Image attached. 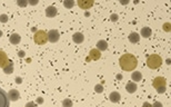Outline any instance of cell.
<instances>
[{
    "label": "cell",
    "mask_w": 171,
    "mask_h": 107,
    "mask_svg": "<svg viewBox=\"0 0 171 107\" xmlns=\"http://www.w3.org/2000/svg\"><path fill=\"white\" fill-rule=\"evenodd\" d=\"M120 67L124 72H133L138 66L137 57L132 54H124L119 59Z\"/></svg>",
    "instance_id": "6da1fadb"
},
{
    "label": "cell",
    "mask_w": 171,
    "mask_h": 107,
    "mask_svg": "<svg viewBox=\"0 0 171 107\" xmlns=\"http://www.w3.org/2000/svg\"><path fill=\"white\" fill-rule=\"evenodd\" d=\"M162 65V58L159 55H151L147 59V66L150 69H157Z\"/></svg>",
    "instance_id": "7a4b0ae2"
},
{
    "label": "cell",
    "mask_w": 171,
    "mask_h": 107,
    "mask_svg": "<svg viewBox=\"0 0 171 107\" xmlns=\"http://www.w3.org/2000/svg\"><path fill=\"white\" fill-rule=\"evenodd\" d=\"M33 41L36 43V45H39V46L46 45V43L48 41L47 33L45 30H38V31H36V34L33 36Z\"/></svg>",
    "instance_id": "3957f363"
},
{
    "label": "cell",
    "mask_w": 171,
    "mask_h": 107,
    "mask_svg": "<svg viewBox=\"0 0 171 107\" xmlns=\"http://www.w3.org/2000/svg\"><path fill=\"white\" fill-rule=\"evenodd\" d=\"M9 104L10 100L8 94L2 88H0V107H9Z\"/></svg>",
    "instance_id": "277c9868"
},
{
    "label": "cell",
    "mask_w": 171,
    "mask_h": 107,
    "mask_svg": "<svg viewBox=\"0 0 171 107\" xmlns=\"http://www.w3.org/2000/svg\"><path fill=\"white\" fill-rule=\"evenodd\" d=\"M48 35V40L50 41V43H57L58 40L60 39V34H59V31L57 29H51L49 33H47Z\"/></svg>",
    "instance_id": "5b68a950"
},
{
    "label": "cell",
    "mask_w": 171,
    "mask_h": 107,
    "mask_svg": "<svg viewBox=\"0 0 171 107\" xmlns=\"http://www.w3.org/2000/svg\"><path fill=\"white\" fill-rule=\"evenodd\" d=\"M166 78L163 77H160V76H158L153 79V82H152V86L154 88H159V87H163V86H166Z\"/></svg>",
    "instance_id": "8992f818"
},
{
    "label": "cell",
    "mask_w": 171,
    "mask_h": 107,
    "mask_svg": "<svg viewBox=\"0 0 171 107\" xmlns=\"http://www.w3.org/2000/svg\"><path fill=\"white\" fill-rule=\"evenodd\" d=\"M78 6L80 7L81 9L88 10L93 6V1L92 0H79L78 1Z\"/></svg>",
    "instance_id": "52a82bcc"
},
{
    "label": "cell",
    "mask_w": 171,
    "mask_h": 107,
    "mask_svg": "<svg viewBox=\"0 0 171 107\" xmlns=\"http://www.w3.org/2000/svg\"><path fill=\"white\" fill-rule=\"evenodd\" d=\"M57 14H58V10L55 6H49V7H47V9H46V16L47 17L53 18Z\"/></svg>",
    "instance_id": "ba28073f"
},
{
    "label": "cell",
    "mask_w": 171,
    "mask_h": 107,
    "mask_svg": "<svg viewBox=\"0 0 171 107\" xmlns=\"http://www.w3.org/2000/svg\"><path fill=\"white\" fill-rule=\"evenodd\" d=\"M8 61H9V59H8L7 54L4 50H0V67L4 68L6 65L8 64Z\"/></svg>",
    "instance_id": "9c48e42d"
},
{
    "label": "cell",
    "mask_w": 171,
    "mask_h": 107,
    "mask_svg": "<svg viewBox=\"0 0 171 107\" xmlns=\"http://www.w3.org/2000/svg\"><path fill=\"white\" fill-rule=\"evenodd\" d=\"M8 97H9V100H12V102H16L20 99V94L17 89H11L8 94Z\"/></svg>",
    "instance_id": "30bf717a"
},
{
    "label": "cell",
    "mask_w": 171,
    "mask_h": 107,
    "mask_svg": "<svg viewBox=\"0 0 171 107\" xmlns=\"http://www.w3.org/2000/svg\"><path fill=\"white\" fill-rule=\"evenodd\" d=\"M100 57H101V53L98 49L97 48L91 49L90 53H89V58L93 59V60H98V59H100Z\"/></svg>",
    "instance_id": "8fae6325"
},
{
    "label": "cell",
    "mask_w": 171,
    "mask_h": 107,
    "mask_svg": "<svg viewBox=\"0 0 171 107\" xmlns=\"http://www.w3.org/2000/svg\"><path fill=\"white\" fill-rule=\"evenodd\" d=\"M72 40H73L76 44H81V43H83V40H85V36L81 34V33H75L73 36H72Z\"/></svg>",
    "instance_id": "7c38bea8"
},
{
    "label": "cell",
    "mask_w": 171,
    "mask_h": 107,
    "mask_svg": "<svg viewBox=\"0 0 171 107\" xmlns=\"http://www.w3.org/2000/svg\"><path fill=\"white\" fill-rule=\"evenodd\" d=\"M109 99L112 103H119L120 102V99H121V95H120V93H118V92H112L109 95Z\"/></svg>",
    "instance_id": "4fadbf2b"
},
{
    "label": "cell",
    "mask_w": 171,
    "mask_h": 107,
    "mask_svg": "<svg viewBox=\"0 0 171 107\" xmlns=\"http://www.w3.org/2000/svg\"><path fill=\"white\" fill-rule=\"evenodd\" d=\"M20 40H21V37H20V35L17 34V33L12 34L11 36H10V38H9V41L12 45H18L20 43Z\"/></svg>",
    "instance_id": "5bb4252c"
},
{
    "label": "cell",
    "mask_w": 171,
    "mask_h": 107,
    "mask_svg": "<svg viewBox=\"0 0 171 107\" xmlns=\"http://www.w3.org/2000/svg\"><path fill=\"white\" fill-rule=\"evenodd\" d=\"M137 84L133 83V82H130V83H128L127 85H126V90L128 93H130V94H133V93L137 90Z\"/></svg>",
    "instance_id": "9a60e30c"
},
{
    "label": "cell",
    "mask_w": 171,
    "mask_h": 107,
    "mask_svg": "<svg viewBox=\"0 0 171 107\" xmlns=\"http://www.w3.org/2000/svg\"><path fill=\"white\" fill-rule=\"evenodd\" d=\"M140 35L142 36L143 38H149V37L152 35L151 28H149V27H143L142 29H141V31H140Z\"/></svg>",
    "instance_id": "2e32d148"
},
{
    "label": "cell",
    "mask_w": 171,
    "mask_h": 107,
    "mask_svg": "<svg viewBox=\"0 0 171 107\" xmlns=\"http://www.w3.org/2000/svg\"><path fill=\"white\" fill-rule=\"evenodd\" d=\"M107 48H108V43H107L106 40H99V41L97 43V49H98L99 51L107 50Z\"/></svg>",
    "instance_id": "e0dca14e"
},
{
    "label": "cell",
    "mask_w": 171,
    "mask_h": 107,
    "mask_svg": "<svg viewBox=\"0 0 171 107\" xmlns=\"http://www.w3.org/2000/svg\"><path fill=\"white\" fill-rule=\"evenodd\" d=\"M139 40H140V36L137 33H131L129 35V41L131 44H137V43H139Z\"/></svg>",
    "instance_id": "ac0fdd59"
},
{
    "label": "cell",
    "mask_w": 171,
    "mask_h": 107,
    "mask_svg": "<svg viewBox=\"0 0 171 107\" xmlns=\"http://www.w3.org/2000/svg\"><path fill=\"white\" fill-rule=\"evenodd\" d=\"M4 72H5V74H7V75L14 73V63H12L11 60H9L8 64L4 67Z\"/></svg>",
    "instance_id": "d6986e66"
},
{
    "label": "cell",
    "mask_w": 171,
    "mask_h": 107,
    "mask_svg": "<svg viewBox=\"0 0 171 107\" xmlns=\"http://www.w3.org/2000/svg\"><path fill=\"white\" fill-rule=\"evenodd\" d=\"M131 79L133 80V83H138V82H140L142 79V75H141L140 72H133L131 74Z\"/></svg>",
    "instance_id": "ffe728a7"
},
{
    "label": "cell",
    "mask_w": 171,
    "mask_h": 107,
    "mask_svg": "<svg viewBox=\"0 0 171 107\" xmlns=\"http://www.w3.org/2000/svg\"><path fill=\"white\" fill-rule=\"evenodd\" d=\"M75 5V2L72 1V0H66V1H63V6L66 7L67 9H71L72 7Z\"/></svg>",
    "instance_id": "44dd1931"
},
{
    "label": "cell",
    "mask_w": 171,
    "mask_h": 107,
    "mask_svg": "<svg viewBox=\"0 0 171 107\" xmlns=\"http://www.w3.org/2000/svg\"><path fill=\"white\" fill-rule=\"evenodd\" d=\"M73 105V103H72L71 99H69V98H66L63 102H62V106L63 107H72Z\"/></svg>",
    "instance_id": "7402d4cb"
},
{
    "label": "cell",
    "mask_w": 171,
    "mask_h": 107,
    "mask_svg": "<svg viewBox=\"0 0 171 107\" xmlns=\"http://www.w3.org/2000/svg\"><path fill=\"white\" fill-rule=\"evenodd\" d=\"M95 90L97 93H102L103 92V87H102V85H96Z\"/></svg>",
    "instance_id": "603a6c76"
},
{
    "label": "cell",
    "mask_w": 171,
    "mask_h": 107,
    "mask_svg": "<svg viewBox=\"0 0 171 107\" xmlns=\"http://www.w3.org/2000/svg\"><path fill=\"white\" fill-rule=\"evenodd\" d=\"M8 19H9V18H8V16L5 15V14L0 16V21H1V22H7V21H8Z\"/></svg>",
    "instance_id": "cb8c5ba5"
},
{
    "label": "cell",
    "mask_w": 171,
    "mask_h": 107,
    "mask_svg": "<svg viewBox=\"0 0 171 107\" xmlns=\"http://www.w3.org/2000/svg\"><path fill=\"white\" fill-rule=\"evenodd\" d=\"M166 90H167L166 86H163V87H159V88H157V93H159V94H163V93L166 92Z\"/></svg>",
    "instance_id": "d4e9b609"
},
{
    "label": "cell",
    "mask_w": 171,
    "mask_h": 107,
    "mask_svg": "<svg viewBox=\"0 0 171 107\" xmlns=\"http://www.w3.org/2000/svg\"><path fill=\"white\" fill-rule=\"evenodd\" d=\"M110 18H111V21H118V19H119L118 15H116V14H112Z\"/></svg>",
    "instance_id": "484cf974"
},
{
    "label": "cell",
    "mask_w": 171,
    "mask_h": 107,
    "mask_svg": "<svg viewBox=\"0 0 171 107\" xmlns=\"http://www.w3.org/2000/svg\"><path fill=\"white\" fill-rule=\"evenodd\" d=\"M152 107H163V106H162V104L160 102H154L153 105H152Z\"/></svg>",
    "instance_id": "4316f807"
},
{
    "label": "cell",
    "mask_w": 171,
    "mask_h": 107,
    "mask_svg": "<svg viewBox=\"0 0 171 107\" xmlns=\"http://www.w3.org/2000/svg\"><path fill=\"white\" fill-rule=\"evenodd\" d=\"M26 107H37V106H36V104L33 102H29L26 104Z\"/></svg>",
    "instance_id": "83f0119b"
},
{
    "label": "cell",
    "mask_w": 171,
    "mask_h": 107,
    "mask_svg": "<svg viewBox=\"0 0 171 107\" xmlns=\"http://www.w3.org/2000/svg\"><path fill=\"white\" fill-rule=\"evenodd\" d=\"M27 4H28L27 1H18V2H17V5L21 6V7H24V6H27Z\"/></svg>",
    "instance_id": "f1b7e54d"
},
{
    "label": "cell",
    "mask_w": 171,
    "mask_h": 107,
    "mask_svg": "<svg viewBox=\"0 0 171 107\" xmlns=\"http://www.w3.org/2000/svg\"><path fill=\"white\" fill-rule=\"evenodd\" d=\"M163 27H165L163 29L166 30V31H170V24H165L163 25Z\"/></svg>",
    "instance_id": "f546056e"
},
{
    "label": "cell",
    "mask_w": 171,
    "mask_h": 107,
    "mask_svg": "<svg viewBox=\"0 0 171 107\" xmlns=\"http://www.w3.org/2000/svg\"><path fill=\"white\" fill-rule=\"evenodd\" d=\"M142 107H152V105L150 104V103L146 102V103H143L142 104Z\"/></svg>",
    "instance_id": "4dcf8cb0"
},
{
    "label": "cell",
    "mask_w": 171,
    "mask_h": 107,
    "mask_svg": "<svg viewBox=\"0 0 171 107\" xmlns=\"http://www.w3.org/2000/svg\"><path fill=\"white\" fill-rule=\"evenodd\" d=\"M16 83H17V84H21V78H20V77L16 78Z\"/></svg>",
    "instance_id": "1f68e13d"
},
{
    "label": "cell",
    "mask_w": 171,
    "mask_h": 107,
    "mask_svg": "<svg viewBox=\"0 0 171 107\" xmlns=\"http://www.w3.org/2000/svg\"><path fill=\"white\" fill-rule=\"evenodd\" d=\"M19 57H24V50L19 51Z\"/></svg>",
    "instance_id": "d6a6232c"
},
{
    "label": "cell",
    "mask_w": 171,
    "mask_h": 107,
    "mask_svg": "<svg viewBox=\"0 0 171 107\" xmlns=\"http://www.w3.org/2000/svg\"><path fill=\"white\" fill-rule=\"evenodd\" d=\"M38 103H40V104H41V103H42V98L39 97V98H38Z\"/></svg>",
    "instance_id": "836d02e7"
},
{
    "label": "cell",
    "mask_w": 171,
    "mask_h": 107,
    "mask_svg": "<svg viewBox=\"0 0 171 107\" xmlns=\"http://www.w3.org/2000/svg\"><path fill=\"white\" fill-rule=\"evenodd\" d=\"M1 36H2V31H1V30H0V37H1Z\"/></svg>",
    "instance_id": "e575fe53"
}]
</instances>
